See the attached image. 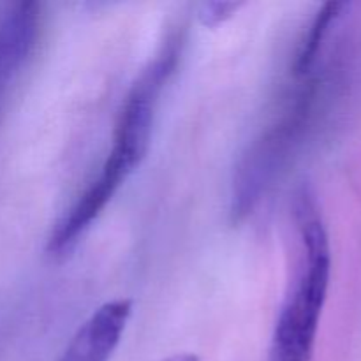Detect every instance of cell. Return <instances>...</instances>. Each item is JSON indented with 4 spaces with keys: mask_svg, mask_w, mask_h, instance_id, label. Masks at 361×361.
<instances>
[{
    "mask_svg": "<svg viewBox=\"0 0 361 361\" xmlns=\"http://www.w3.org/2000/svg\"><path fill=\"white\" fill-rule=\"evenodd\" d=\"M180 56V37L168 39L154 62L140 74L123 101L113 130V143L101 171L76 203L56 222L55 236L63 245H76L92 222L102 214L116 190L140 168L150 148L155 111L162 88L175 73Z\"/></svg>",
    "mask_w": 361,
    "mask_h": 361,
    "instance_id": "cell-1",
    "label": "cell"
},
{
    "mask_svg": "<svg viewBox=\"0 0 361 361\" xmlns=\"http://www.w3.org/2000/svg\"><path fill=\"white\" fill-rule=\"evenodd\" d=\"M300 236L298 270L275 323L270 361H312L331 281V245L316 196L302 187L293 201Z\"/></svg>",
    "mask_w": 361,
    "mask_h": 361,
    "instance_id": "cell-2",
    "label": "cell"
},
{
    "mask_svg": "<svg viewBox=\"0 0 361 361\" xmlns=\"http://www.w3.org/2000/svg\"><path fill=\"white\" fill-rule=\"evenodd\" d=\"M314 73L302 78V87L293 95L282 115L252 141L235 169L229 208L235 224L252 214L305 134L321 94L319 78Z\"/></svg>",
    "mask_w": 361,
    "mask_h": 361,
    "instance_id": "cell-3",
    "label": "cell"
},
{
    "mask_svg": "<svg viewBox=\"0 0 361 361\" xmlns=\"http://www.w3.org/2000/svg\"><path fill=\"white\" fill-rule=\"evenodd\" d=\"M130 314V300L106 302L78 328L59 361H109L122 341Z\"/></svg>",
    "mask_w": 361,
    "mask_h": 361,
    "instance_id": "cell-4",
    "label": "cell"
},
{
    "mask_svg": "<svg viewBox=\"0 0 361 361\" xmlns=\"http://www.w3.org/2000/svg\"><path fill=\"white\" fill-rule=\"evenodd\" d=\"M41 25V7L35 2L11 6L0 20V87L23 66L34 49Z\"/></svg>",
    "mask_w": 361,
    "mask_h": 361,
    "instance_id": "cell-5",
    "label": "cell"
},
{
    "mask_svg": "<svg viewBox=\"0 0 361 361\" xmlns=\"http://www.w3.org/2000/svg\"><path fill=\"white\" fill-rule=\"evenodd\" d=\"M345 7H348L345 2H328L317 11L305 37L300 42L298 51H296L295 63H293V73H295L296 80H302V78L309 76L312 71H316L324 41H326L334 23H337L338 18L342 16Z\"/></svg>",
    "mask_w": 361,
    "mask_h": 361,
    "instance_id": "cell-6",
    "label": "cell"
},
{
    "mask_svg": "<svg viewBox=\"0 0 361 361\" xmlns=\"http://www.w3.org/2000/svg\"><path fill=\"white\" fill-rule=\"evenodd\" d=\"M243 7V2H226V0H217V2H203L197 7V18L204 27L215 28L219 25L226 23L229 18L235 16Z\"/></svg>",
    "mask_w": 361,
    "mask_h": 361,
    "instance_id": "cell-7",
    "label": "cell"
},
{
    "mask_svg": "<svg viewBox=\"0 0 361 361\" xmlns=\"http://www.w3.org/2000/svg\"><path fill=\"white\" fill-rule=\"evenodd\" d=\"M161 361H201L200 356L194 355V353H176V355L168 356V358Z\"/></svg>",
    "mask_w": 361,
    "mask_h": 361,
    "instance_id": "cell-8",
    "label": "cell"
}]
</instances>
